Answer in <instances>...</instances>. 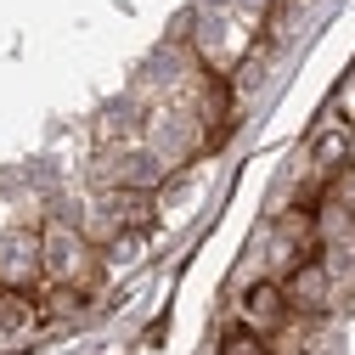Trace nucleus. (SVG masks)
<instances>
[{"label": "nucleus", "instance_id": "f257e3e1", "mask_svg": "<svg viewBox=\"0 0 355 355\" xmlns=\"http://www.w3.org/2000/svg\"><path fill=\"white\" fill-rule=\"evenodd\" d=\"M288 293H282V282H254L248 293H243V327H254V333H277V327H288Z\"/></svg>", "mask_w": 355, "mask_h": 355}, {"label": "nucleus", "instance_id": "f03ea898", "mask_svg": "<svg viewBox=\"0 0 355 355\" xmlns=\"http://www.w3.org/2000/svg\"><path fill=\"white\" fill-rule=\"evenodd\" d=\"M46 271L51 277H73V271H85V243L73 237V232H51V243H46Z\"/></svg>", "mask_w": 355, "mask_h": 355}, {"label": "nucleus", "instance_id": "7ed1b4c3", "mask_svg": "<svg viewBox=\"0 0 355 355\" xmlns=\"http://www.w3.org/2000/svg\"><path fill=\"white\" fill-rule=\"evenodd\" d=\"M220 355H271V344H265V333H254V327H232L226 338H220Z\"/></svg>", "mask_w": 355, "mask_h": 355}]
</instances>
